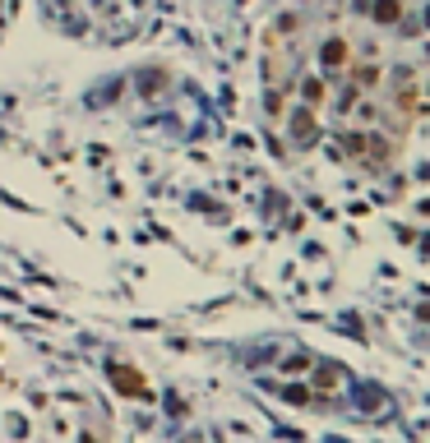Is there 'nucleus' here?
Here are the masks:
<instances>
[{
    "label": "nucleus",
    "mask_w": 430,
    "mask_h": 443,
    "mask_svg": "<svg viewBox=\"0 0 430 443\" xmlns=\"http://www.w3.org/2000/svg\"><path fill=\"white\" fill-rule=\"evenodd\" d=\"M352 61H356V42H347L342 32H329V37L320 42V70H329V74H342Z\"/></svg>",
    "instance_id": "1"
},
{
    "label": "nucleus",
    "mask_w": 430,
    "mask_h": 443,
    "mask_svg": "<svg viewBox=\"0 0 430 443\" xmlns=\"http://www.w3.org/2000/svg\"><path fill=\"white\" fill-rule=\"evenodd\" d=\"M296 97H301V107L320 111L324 102H329V79H320V74H301V79H296Z\"/></svg>",
    "instance_id": "2"
},
{
    "label": "nucleus",
    "mask_w": 430,
    "mask_h": 443,
    "mask_svg": "<svg viewBox=\"0 0 430 443\" xmlns=\"http://www.w3.org/2000/svg\"><path fill=\"white\" fill-rule=\"evenodd\" d=\"M402 5H407V0H370V23H375V28H398L402 23Z\"/></svg>",
    "instance_id": "3"
},
{
    "label": "nucleus",
    "mask_w": 430,
    "mask_h": 443,
    "mask_svg": "<svg viewBox=\"0 0 430 443\" xmlns=\"http://www.w3.org/2000/svg\"><path fill=\"white\" fill-rule=\"evenodd\" d=\"M287 130H292V138H296V143H315V111L296 102V107H292V116H287Z\"/></svg>",
    "instance_id": "4"
},
{
    "label": "nucleus",
    "mask_w": 430,
    "mask_h": 443,
    "mask_svg": "<svg viewBox=\"0 0 430 443\" xmlns=\"http://www.w3.org/2000/svg\"><path fill=\"white\" fill-rule=\"evenodd\" d=\"M111 379L121 383V388L130 393V398H148V388H144V379H139V374H130L125 365H111Z\"/></svg>",
    "instance_id": "5"
},
{
    "label": "nucleus",
    "mask_w": 430,
    "mask_h": 443,
    "mask_svg": "<svg viewBox=\"0 0 430 443\" xmlns=\"http://www.w3.org/2000/svg\"><path fill=\"white\" fill-rule=\"evenodd\" d=\"M287 402H292V406H306L310 393H306V388H287Z\"/></svg>",
    "instance_id": "6"
}]
</instances>
